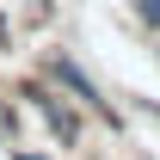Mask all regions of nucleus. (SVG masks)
<instances>
[{"mask_svg": "<svg viewBox=\"0 0 160 160\" xmlns=\"http://www.w3.org/2000/svg\"><path fill=\"white\" fill-rule=\"evenodd\" d=\"M25 99H31V105L43 111V123H49V136H56V142H74V136H80L74 111H68V105H56L49 92H43V86H25Z\"/></svg>", "mask_w": 160, "mask_h": 160, "instance_id": "1", "label": "nucleus"}, {"mask_svg": "<svg viewBox=\"0 0 160 160\" xmlns=\"http://www.w3.org/2000/svg\"><path fill=\"white\" fill-rule=\"evenodd\" d=\"M49 74H56L62 86H68V92H74V99H86V105H99V111H111V105H105L99 92H92V80L80 74V68H74V62H68V56H56V62H49Z\"/></svg>", "mask_w": 160, "mask_h": 160, "instance_id": "2", "label": "nucleus"}, {"mask_svg": "<svg viewBox=\"0 0 160 160\" xmlns=\"http://www.w3.org/2000/svg\"><path fill=\"white\" fill-rule=\"evenodd\" d=\"M12 129H19V117H12V105L0 99V142H12Z\"/></svg>", "mask_w": 160, "mask_h": 160, "instance_id": "3", "label": "nucleus"}, {"mask_svg": "<svg viewBox=\"0 0 160 160\" xmlns=\"http://www.w3.org/2000/svg\"><path fill=\"white\" fill-rule=\"evenodd\" d=\"M142 19H148V25H160V0H142Z\"/></svg>", "mask_w": 160, "mask_h": 160, "instance_id": "4", "label": "nucleus"}]
</instances>
